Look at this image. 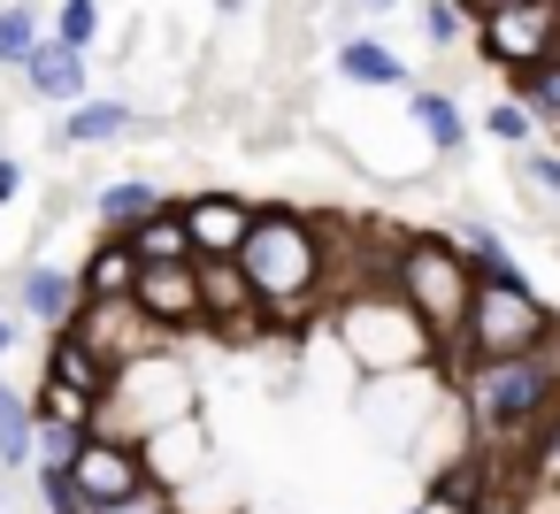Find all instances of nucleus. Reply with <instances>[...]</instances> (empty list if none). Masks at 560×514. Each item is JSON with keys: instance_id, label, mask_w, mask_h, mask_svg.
I'll use <instances>...</instances> for the list:
<instances>
[{"instance_id": "f704fd0d", "label": "nucleus", "mask_w": 560, "mask_h": 514, "mask_svg": "<svg viewBox=\"0 0 560 514\" xmlns=\"http://www.w3.org/2000/svg\"><path fill=\"white\" fill-rule=\"evenodd\" d=\"M9 346H16V315H9V307H0V353H9Z\"/></svg>"}, {"instance_id": "0eeeda50", "label": "nucleus", "mask_w": 560, "mask_h": 514, "mask_svg": "<svg viewBox=\"0 0 560 514\" xmlns=\"http://www.w3.org/2000/svg\"><path fill=\"white\" fill-rule=\"evenodd\" d=\"M70 476H78V491H85L93 514H101V506L147 491V483H154V460H147V437H131V430H93Z\"/></svg>"}, {"instance_id": "dca6fc26", "label": "nucleus", "mask_w": 560, "mask_h": 514, "mask_svg": "<svg viewBox=\"0 0 560 514\" xmlns=\"http://www.w3.org/2000/svg\"><path fill=\"white\" fill-rule=\"evenodd\" d=\"M338 70H346L353 85H369V93H399V85H407V62H399L384 39H369V32L338 39Z\"/></svg>"}, {"instance_id": "393cba45", "label": "nucleus", "mask_w": 560, "mask_h": 514, "mask_svg": "<svg viewBox=\"0 0 560 514\" xmlns=\"http://www.w3.org/2000/svg\"><path fill=\"white\" fill-rule=\"evenodd\" d=\"M32 483H39V514H93V499L78 491L70 468H32Z\"/></svg>"}, {"instance_id": "473e14b6", "label": "nucleus", "mask_w": 560, "mask_h": 514, "mask_svg": "<svg viewBox=\"0 0 560 514\" xmlns=\"http://www.w3.org/2000/svg\"><path fill=\"white\" fill-rule=\"evenodd\" d=\"M453 9H460L468 24H483V16H499V9H514V0H453Z\"/></svg>"}, {"instance_id": "a878e982", "label": "nucleus", "mask_w": 560, "mask_h": 514, "mask_svg": "<svg viewBox=\"0 0 560 514\" xmlns=\"http://www.w3.org/2000/svg\"><path fill=\"white\" fill-rule=\"evenodd\" d=\"M55 39H62V47H78V55H93V47H101V0H62Z\"/></svg>"}, {"instance_id": "7ed1b4c3", "label": "nucleus", "mask_w": 560, "mask_h": 514, "mask_svg": "<svg viewBox=\"0 0 560 514\" xmlns=\"http://www.w3.org/2000/svg\"><path fill=\"white\" fill-rule=\"evenodd\" d=\"M476 284H483V277H476V261H468L460 238H438V231L392 238V292L430 323L438 346L460 338V323H468V307H476Z\"/></svg>"}, {"instance_id": "c85d7f7f", "label": "nucleus", "mask_w": 560, "mask_h": 514, "mask_svg": "<svg viewBox=\"0 0 560 514\" xmlns=\"http://www.w3.org/2000/svg\"><path fill=\"white\" fill-rule=\"evenodd\" d=\"M93 430H70V422H39V468H78Z\"/></svg>"}, {"instance_id": "20e7f679", "label": "nucleus", "mask_w": 560, "mask_h": 514, "mask_svg": "<svg viewBox=\"0 0 560 514\" xmlns=\"http://www.w3.org/2000/svg\"><path fill=\"white\" fill-rule=\"evenodd\" d=\"M560 338V315L529 292V284H476V307L460 323V338L445 346V369H468V361H514V353H537Z\"/></svg>"}, {"instance_id": "412c9836", "label": "nucleus", "mask_w": 560, "mask_h": 514, "mask_svg": "<svg viewBox=\"0 0 560 514\" xmlns=\"http://www.w3.org/2000/svg\"><path fill=\"white\" fill-rule=\"evenodd\" d=\"M124 131H131V101H101V93H93V101H78V108H70V124H62V139H70V147H108V139H124Z\"/></svg>"}, {"instance_id": "6ab92c4d", "label": "nucleus", "mask_w": 560, "mask_h": 514, "mask_svg": "<svg viewBox=\"0 0 560 514\" xmlns=\"http://www.w3.org/2000/svg\"><path fill=\"white\" fill-rule=\"evenodd\" d=\"M0 468H39V414L9 384H0Z\"/></svg>"}, {"instance_id": "ddd939ff", "label": "nucleus", "mask_w": 560, "mask_h": 514, "mask_svg": "<svg viewBox=\"0 0 560 514\" xmlns=\"http://www.w3.org/2000/svg\"><path fill=\"white\" fill-rule=\"evenodd\" d=\"M85 300L93 307H131L139 300V277H147V261H139V246L131 238H101L93 254H85Z\"/></svg>"}, {"instance_id": "aec40b11", "label": "nucleus", "mask_w": 560, "mask_h": 514, "mask_svg": "<svg viewBox=\"0 0 560 514\" xmlns=\"http://www.w3.org/2000/svg\"><path fill=\"white\" fill-rule=\"evenodd\" d=\"M32 414L39 422H70V430H101V399L93 392H78V384H62V376H39V392H32Z\"/></svg>"}, {"instance_id": "4be33fe9", "label": "nucleus", "mask_w": 560, "mask_h": 514, "mask_svg": "<svg viewBox=\"0 0 560 514\" xmlns=\"http://www.w3.org/2000/svg\"><path fill=\"white\" fill-rule=\"evenodd\" d=\"M460 246H468V261H476V277H483V284H529V277H522V261L506 254V238H499L491 223H460Z\"/></svg>"}, {"instance_id": "c756f323", "label": "nucleus", "mask_w": 560, "mask_h": 514, "mask_svg": "<svg viewBox=\"0 0 560 514\" xmlns=\"http://www.w3.org/2000/svg\"><path fill=\"white\" fill-rule=\"evenodd\" d=\"M514 177L560 208V154H545V147H522V154H514Z\"/></svg>"}, {"instance_id": "2f4dec72", "label": "nucleus", "mask_w": 560, "mask_h": 514, "mask_svg": "<svg viewBox=\"0 0 560 514\" xmlns=\"http://www.w3.org/2000/svg\"><path fill=\"white\" fill-rule=\"evenodd\" d=\"M101 514H185V506H177V483H147V491H131V499H116Z\"/></svg>"}, {"instance_id": "9b49d317", "label": "nucleus", "mask_w": 560, "mask_h": 514, "mask_svg": "<svg viewBox=\"0 0 560 514\" xmlns=\"http://www.w3.org/2000/svg\"><path fill=\"white\" fill-rule=\"evenodd\" d=\"M39 376H62V384H78V392H93L101 407L124 392V361L116 353H101L93 338H78V330H55L47 338V369Z\"/></svg>"}, {"instance_id": "cd10ccee", "label": "nucleus", "mask_w": 560, "mask_h": 514, "mask_svg": "<svg viewBox=\"0 0 560 514\" xmlns=\"http://www.w3.org/2000/svg\"><path fill=\"white\" fill-rule=\"evenodd\" d=\"M522 468H529V483H537V491H552V499H560V407H552V422H545V437L529 445V460H522Z\"/></svg>"}, {"instance_id": "f3484780", "label": "nucleus", "mask_w": 560, "mask_h": 514, "mask_svg": "<svg viewBox=\"0 0 560 514\" xmlns=\"http://www.w3.org/2000/svg\"><path fill=\"white\" fill-rule=\"evenodd\" d=\"M407 116H415V131H422L438 154H460V147H468V116H460V101H453V93L415 85V93H407Z\"/></svg>"}, {"instance_id": "2eb2a0df", "label": "nucleus", "mask_w": 560, "mask_h": 514, "mask_svg": "<svg viewBox=\"0 0 560 514\" xmlns=\"http://www.w3.org/2000/svg\"><path fill=\"white\" fill-rule=\"evenodd\" d=\"M491 453H468V460H453L430 491H422V506L415 514H483V483H491Z\"/></svg>"}, {"instance_id": "bb28decb", "label": "nucleus", "mask_w": 560, "mask_h": 514, "mask_svg": "<svg viewBox=\"0 0 560 514\" xmlns=\"http://www.w3.org/2000/svg\"><path fill=\"white\" fill-rule=\"evenodd\" d=\"M483 131H491L499 147H514V154H522V147H537V116H529L522 101H499V108L483 116Z\"/></svg>"}, {"instance_id": "c9c22d12", "label": "nucleus", "mask_w": 560, "mask_h": 514, "mask_svg": "<svg viewBox=\"0 0 560 514\" xmlns=\"http://www.w3.org/2000/svg\"><path fill=\"white\" fill-rule=\"evenodd\" d=\"M369 9H399V0H369Z\"/></svg>"}, {"instance_id": "9d476101", "label": "nucleus", "mask_w": 560, "mask_h": 514, "mask_svg": "<svg viewBox=\"0 0 560 514\" xmlns=\"http://www.w3.org/2000/svg\"><path fill=\"white\" fill-rule=\"evenodd\" d=\"M16 307H24L32 323H47V338H55V330H70V323L85 315V277H78V269H55V261H32V269L16 277Z\"/></svg>"}, {"instance_id": "b1692460", "label": "nucleus", "mask_w": 560, "mask_h": 514, "mask_svg": "<svg viewBox=\"0 0 560 514\" xmlns=\"http://www.w3.org/2000/svg\"><path fill=\"white\" fill-rule=\"evenodd\" d=\"M514 101H522L537 124H552V131H560V62H545V70L514 78Z\"/></svg>"}, {"instance_id": "1a4fd4ad", "label": "nucleus", "mask_w": 560, "mask_h": 514, "mask_svg": "<svg viewBox=\"0 0 560 514\" xmlns=\"http://www.w3.org/2000/svg\"><path fill=\"white\" fill-rule=\"evenodd\" d=\"M185 223H192L200 261H231V254H246V238H254L261 208H254V200H238V192H200V200H185Z\"/></svg>"}, {"instance_id": "7c9ffc66", "label": "nucleus", "mask_w": 560, "mask_h": 514, "mask_svg": "<svg viewBox=\"0 0 560 514\" xmlns=\"http://www.w3.org/2000/svg\"><path fill=\"white\" fill-rule=\"evenodd\" d=\"M422 32H430V47H460L468 16L453 9V0H422Z\"/></svg>"}, {"instance_id": "f8f14e48", "label": "nucleus", "mask_w": 560, "mask_h": 514, "mask_svg": "<svg viewBox=\"0 0 560 514\" xmlns=\"http://www.w3.org/2000/svg\"><path fill=\"white\" fill-rule=\"evenodd\" d=\"M24 85H32L47 108H78V101H93V70H85V55L62 47L55 32H47V47L24 62Z\"/></svg>"}, {"instance_id": "423d86ee", "label": "nucleus", "mask_w": 560, "mask_h": 514, "mask_svg": "<svg viewBox=\"0 0 560 514\" xmlns=\"http://www.w3.org/2000/svg\"><path fill=\"white\" fill-rule=\"evenodd\" d=\"M476 47H483V62L506 70V78H529V70H545V62H560V0H514V9L483 16V24H476Z\"/></svg>"}, {"instance_id": "f257e3e1", "label": "nucleus", "mask_w": 560, "mask_h": 514, "mask_svg": "<svg viewBox=\"0 0 560 514\" xmlns=\"http://www.w3.org/2000/svg\"><path fill=\"white\" fill-rule=\"evenodd\" d=\"M453 399H460V422H468L476 453L529 460V445L545 437V422L560 407V338L537 346V353H514V361L453 369Z\"/></svg>"}, {"instance_id": "5701e85b", "label": "nucleus", "mask_w": 560, "mask_h": 514, "mask_svg": "<svg viewBox=\"0 0 560 514\" xmlns=\"http://www.w3.org/2000/svg\"><path fill=\"white\" fill-rule=\"evenodd\" d=\"M39 47H47L39 16L24 9V0H9V9H0V70H24V62H32Z\"/></svg>"}, {"instance_id": "4468645a", "label": "nucleus", "mask_w": 560, "mask_h": 514, "mask_svg": "<svg viewBox=\"0 0 560 514\" xmlns=\"http://www.w3.org/2000/svg\"><path fill=\"white\" fill-rule=\"evenodd\" d=\"M170 200H162V185H147V177H116V185H101L93 192V215H101V238H131L139 223H154Z\"/></svg>"}, {"instance_id": "f03ea898", "label": "nucleus", "mask_w": 560, "mask_h": 514, "mask_svg": "<svg viewBox=\"0 0 560 514\" xmlns=\"http://www.w3.org/2000/svg\"><path fill=\"white\" fill-rule=\"evenodd\" d=\"M238 261H246V277L261 292V315L277 330L307 323L330 300V231L315 215H300V208H261V223H254Z\"/></svg>"}, {"instance_id": "a211bd4d", "label": "nucleus", "mask_w": 560, "mask_h": 514, "mask_svg": "<svg viewBox=\"0 0 560 514\" xmlns=\"http://www.w3.org/2000/svg\"><path fill=\"white\" fill-rule=\"evenodd\" d=\"M131 246H139V261H147V269H162V261H200L192 223H185V200H170L154 223H139V231H131Z\"/></svg>"}, {"instance_id": "39448f33", "label": "nucleus", "mask_w": 560, "mask_h": 514, "mask_svg": "<svg viewBox=\"0 0 560 514\" xmlns=\"http://www.w3.org/2000/svg\"><path fill=\"white\" fill-rule=\"evenodd\" d=\"M346 346L361 353V369H415V361H445V346L430 338V323L392 292V284H361L346 300Z\"/></svg>"}, {"instance_id": "72a5a7b5", "label": "nucleus", "mask_w": 560, "mask_h": 514, "mask_svg": "<svg viewBox=\"0 0 560 514\" xmlns=\"http://www.w3.org/2000/svg\"><path fill=\"white\" fill-rule=\"evenodd\" d=\"M16 192H24V170H16V162H9V154H0V208H9V200H16Z\"/></svg>"}, {"instance_id": "6e6552de", "label": "nucleus", "mask_w": 560, "mask_h": 514, "mask_svg": "<svg viewBox=\"0 0 560 514\" xmlns=\"http://www.w3.org/2000/svg\"><path fill=\"white\" fill-rule=\"evenodd\" d=\"M131 315L154 330V338H185V330H208V292H200V261H162L139 277V300Z\"/></svg>"}]
</instances>
